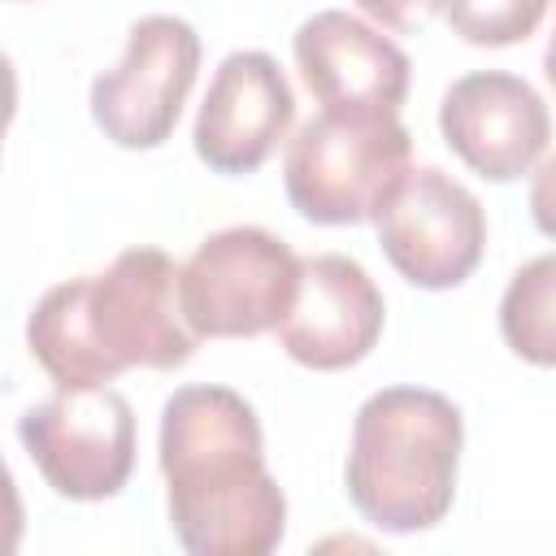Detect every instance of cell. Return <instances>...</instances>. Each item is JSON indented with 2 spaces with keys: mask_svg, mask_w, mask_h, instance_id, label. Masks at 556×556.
Instances as JSON below:
<instances>
[{
  "mask_svg": "<svg viewBox=\"0 0 556 556\" xmlns=\"http://www.w3.org/2000/svg\"><path fill=\"white\" fill-rule=\"evenodd\" d=\"M387 304L356 256L317 252L300 261V291L278 321L282 352L317 374L361 365L382 339Z\"/></svg>",
  "mask_w": 556,
  "mask_h": 556,
  "instance_id": "30bf717a",
  "label": "cell"
},
{
  "mask_svg": "<svg viewBox=\"0 0 556 556\" xmlns=\"http://www.w3.org/2000/svg\"><path fill=\"white\" fill-rule=\"evenodd\" d=\"M17 439L61 500H113L135 469V408L109 382L56 387L17 417Z\"/></svg>",
  "mask_w": 556,
  "mask_h": 556,
  "instance_id": "8992f818",
  "label": "cell"
},
{
  "mask_svg": "<svg viewBox=\"0 0 556 556\" xmlns=\"http://www.w3.org/2000/svg\"><path fill=\"white\" fill-rule=\"evenodd\" d=\"M413 139L400 113L321 109L308 117L282 156L291 208L313 226L374 222L391 187L408 174Z\"/></svg>",
  "mask_w": 556,
  "mask_h": 556,
  "instance_id": "277c9868",
  "label": "cell"
},
{
  "mask_svg": "<svg viewBox=\"0 0 556 556\" xmlns=\"http://www.w3.org/2000/svg\"><path fill=\"white\" fill-rule=\"evenodd\" d=\"M156 460L174 539L191 556H265L282 543L287 495L265 469V434L239 391L178 387L161 408Z\"/></svg>",
  "mask_w": 556,
  "mask_h": 556,
  "instance_id": "6da1fadb",
  "label": "cell"
},
{
  "mask_svg": "<svg viewBox=\"0 0 556 556\" xmlns=\"http://www.w3.org/2000/svg\"><path fill=\"white\" fill-rule=\"evenodd\" d=\"M356 9L369 13V17H374L378 26H387V30L413 35V30H421V26L443 9V0H356Z\"/></svg>",
  "mask_w": 556,
  "mask_h": 556,
  "instance_id": "9a60e30c",
  "label": "cell"
},
{
  "mask_svg": "<svg viewBox=\"0 0 556 556\" xmlns=\"http://www.w3.org/2000/svg\"><path fill=\"white\" fill-rule=\"evenodd\" d=\"M295 291L300 256L265 226L213 230L178 269L182 317L200 339H256L278 330Z\"/></svg>",
  "mask_w": 556,
  "mask_h": 556,
  "instance_id": "5b68a950",
  "label": "cell"
},
{
  "mask_svg": "<svg viewBox=\"0 0 556 556\" xmlns=\"http://www.w3.org/2000/svg\"><path fill=\"white\" fill-rule=\"evenodd\" d=\"M543 74H547V83L556 87V26H552V35H547V48H543Z\"/></svg>",
  "mask_w": 556,
  "mask_h": 556,
  "instance_id": "e0dca14e",
  "label": "cell"
},
{
  "mask_svg": "<svg viewBox=\"0 0 556 556\" xmlns=\"http://www.w3.org/2000/svg\"><path fill=\"white\" fill-rule=\"evenodd\" d=\"M552 0H443L452 35L473 48H508L539 30Z\"/></svg>",
  "mask_w": 556,
  "mask_h": 556,
  "instance_id": "5bb4252c",
  "label": "cell"
},
{
  "mask_svg": "<svg viewBox=\"0 0 556 556\" xmlns=\"http://www.w3.org/2000/svg\"><path fill=\"white\" fill-rule=\"evenodd\" d=\"M178 269L165 248H126L104 274H78L39 295L26 348L56 387H100L126 369H178L195 356Z\"/></svg>",
  "mask_w": 556,
  "mask_h": 556,
  "instance_id": "7a4b0ae2",
  "label": "cell"
},
{
  "mask_svg": "<svg viewBox=\"0 0 556 556\" xmlns=\"http://www.w3.org/2000/svg\"><path fill=\"white\" fill-rule=\"evenodd\" d=\"M374 230L391 269L421 291L460 287L486 248V213L478 195L439 165H408L374 213Z\"/></svg>",
  "mask_w": 556,
  "mask_h": 556,
  "instance_id": "ba28073f",
  "label": "cell"
},
{
  "mask_svg": "<svg viewBox=\"0 0 556 556\" xmlns=\"http://www.w3.org/2000/svg\"><path fill=\"white\" fill-rule=\"evenodd\" d=\"M439 130L473 174L513 182L547 152L552 113L526 78L508 70H473L443 91Z\"/></svg>",
  "mask_w": 556,
  "mask_h": 556,
  "instance_id": "9c48e42d",
  "label": "cell"
},
{
  "mask_svg": "<svg viewBox=\"0 0 556 556\" xmlns=\"http://www.w3.org/2000/svg\"><path fill=\"white\" fill-rule=\"evenodd\" d=\"M530 217H534V226L547 239H556V156H547L534 169V182H530Z\"/></svg>",
  "mask_w": 556,
  "mask_h": 556,
  "instance_id": "2e32d148",
  "label": "cell"
},
{
  "mask_svg": "<svg viewBox=\"0 0 556 556\" xmlns=\"http://www.w3.org/2000/svg\"><path fill=\"white\" fill-rule=\"evenodd\" d=\"M295 122V91L282 65L269 52L239 48L230 52L208 83V96L195 113V156L226 178L252 174L287 139Z\"/></svg>",
  "mask_w": 556,
  "mask_h": 556,
  "instance_id": "8fae6325",
  "label": "cell"
},
{
  "mask_svg": "<svg viewBox=\"0 0 556 556\" xmlns=\"http://www.w3.org/2000/svg\"><path fill=\"white\" fill-rule=\"evenodd\" d=\"M465 447L460 408L430 387H382L352 417L348 500L387 534L434 530L452 500Z\"/></svg>",
  "mask_w": 556,
  "mask_h": 556,
  "instance_id": "3957f363",
  "label": "cell"
},
{
  "mask_svg": "<svg viewBox=\"0 0 556 556\" xmlns=\"http://www.w3.org/2000/svg\"><path fill=\"white\" fill-rule=\"evenodd\" d=\"M200 74V35L174 13H148L126 30V52L91 83V122L117 148H161Z\"/></svg>",
  "mask_w": 556,
  "mask_h": 556,
  "instance_id": "52a82bcc",
  "label": "cell"
},
{
  "mask_svg": "<svg viewBox=\"0 0 556 556\" xmlns=\"http://www.w3.org/2000/svg\"><path fill=\"white\" fill-rule=\"evenodd\" d=\"M291 52L304 87L321 109L400 113L408 96V56L369 22L343 9H321L300 22V30L291 35Z\"/></svg>",
  "mask_w": 556,
  "mask_h": 556,
  "instance_id": "7c38bea8",
  "label": "cell"
},
{
  "mask_svg": "<svg viewBox=\"0 0 556 556\" xmlns=\"http://www.w3.org/2000/svg\"><path fill=\"white\" fill-rule=\"evenodd\" d=\"M500 334L521 361L556 369V252L526 261L508 278L500 295Z\"/></svg>",
  "mask_w": 556,
  "mask_h": 556,
  "instance_id": "4fadbf2b",
  "label": "cell"
}]
</instances>
